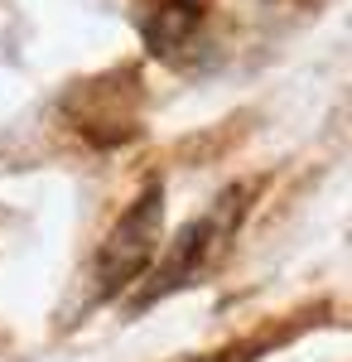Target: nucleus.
Wrapping results in <instances>:
<instances>
[]
</instances>
